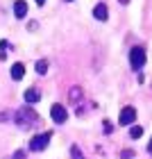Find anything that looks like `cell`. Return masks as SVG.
Returning <instances> with one entry per match:
<instances>
[{"label":"cell","instance_id":"3957f363","mask_svg":"<svg viewBox=\"0 0 152 159\" xmlns=\"http://www.w3.org/2000/svg\"><path fill=\"white\" fill-rule=\"evenodd\" d=\"M50 136H52V132H43V134H37L34 139L30 141V152H41L43 148H48L50 143Z\"/></svg>","mask_w":152,"mask_h":159},{"label":"cell","instance_id":"277c9868","mask_svg":"<svg viewBox=\"0 0 152 159\" xmlns=\"http://www.w3.org/2000/svg\"><path fill=\"white\" fill-rule=\"evenodd\" d=\"M50 116H52V120L57 123V125H61V123H66V118H68V111H66V107H64V105L55 102L52 107H50Z\"/></svg>","mask_w":152,"mask_h":159},{"label":"cell","instance_id":"8992f818","mask_svg":"<svg viewBox=\"0 0 152 159\" xmlns=\"http://www.w3.org/2000/svg\"><path fill=\"white\" fill-rule=\"evenodd\" d=\"M23 98H25L27 105H34V102H39V100H41V91L37 89V86H30V89L23 93Z\"/></svg>","mask_w":152,"mask_h":159},{"label":"cell","instance_id":"9c48e42d","mask_svg":"<svg viewBox=\"0 0 152 159\" xmlns=\"http://www.w3.org/2000/svg\"><path fill=\"white\" fill-rule=\"evenodd\" d=\"M23 75H25V66L23 64H14L11 66V80L18 82V80H23Z\"/></svg>","mask_w":152,"mask_h":159},{"label":"cell","instance_id":"5b68a950","mask_svg":"<svg viewBox=\"0 0 152 159\" xmlns=\"http://www.w3.org/2000/svg\"><path fill=\"white\" fill-rule=\"evenodd\" d=\"M118 120H120V125H132V123L136 120V109L134 107H123Z\"/></svg>","mask_w":152,"mask_h":159},{"label":"cell","instance_id":"9a60e30c","mask_svg":"<svg viewBox=\"0 0 152 159\" xmlns=\"http://www.w3.org/2000/svg\"><path fill=\"white\" fill-rule=\"evenodd\" d=\"M134 157V150H123L120 152V159H132Z\"/></svg>","mask_w":152,"mask_h":159},{"label":"cell","instance_id":"ba28073f","mask_svg":"<svg viewBox=\"0 0 152 159\" xmlns=\"http://www.w3.org/2000/svg\"><path fill=\"white\" fill-rule=\"evenodd\" d=\"M93 16H96L98 20H107V16H109V9H107V5L105 2H100L93 7Z\"/></svg>","mask_w":152,"mask_h":159},{"label":"cell","instance_id":"7a4b0ae2","mask_svg":"<svg viewBox=\"0 0 152 159\" xmlns=\"http://www.w3.org/2000/svg\"><path fill=\"white\" fill-rule=\"evenodd\" d=\"M129 66H132L134 70H141L143 66H145V50H143L141 46L129 50Z\"/></svg>","mask_w":152,"mask_h":159},{"label":"cell","instance_id":"e0dca14e","mask_svg":"<svg viewBox=\"0 0 152 159\" xmlns=\"http://www.w3.org/2000/svg\"><path fill=\"white\" fill-rule=\"evenodd\" d=\"M34 2H37V5H43V2H46V0H34Z\"/></svg>","mask_w":152,"mask_h":159},{"label":"cell","instance_id":"2e32d148","mask_svg":"<svg viewBox=\"0 0 152 159\" xmlns=\"http://www.w3.org/2000/svg\"><path fill=\"white\" fill-rule=\"evenodd\" d=\"M148 152H150V155H152V141H150V143H148Z\"/></svg>","mask_w":152,"mask_h":159},{"label":"cell","instance_id":"4fadbf2b","mask_svg":"<svg viewBox=\"0 0 152 159\" xmlns=\"http://www.w3.org/2000/svg\"><path fill=\"white\" fill-rule=\"evenodd\" d=\"M79 96H82V89H70V102H79Z\"/></svg>","mask_w":152,"mask_h":159},{"label":"cell","instance_id":"52a82bcc","mask_svg":"<svg viewBox=\"0 0 152 159\" xmlns=\"http://www.w3.org/2000/svg\"><path fill=\"white\" fill-rule=\"evenodd\" d=\"M25 14H27V2L25 0H16V2H14V16L25 18Z\"/></svg>","mask_w":152,"mask_h":159},{"label":"cell","instance_id":"ac0fdd59","mask_svg":"<svg viewBox=\"0 0 152 159\" xmlns=\"http://www.w3.org/2000/svg\"><path fill=\"white\" fill-rule=\"evenodd\" d=\"M120 2H127V0H120Z\"/></svg>","mask_w":152,"mask_h":159},{"label":"cell","instance_id":"8fae6325","mask_svg":"<svg viewBox=\"0 0 152 159\" xmlns=\"http://www.w3.org/2000/svg\"><path fill=\"white\" fill-rule=\"evenodd\" d=\"M129 136H132V139H141V136H143V127L141 125H134L132 129H129Z\"/></svg>","mask_w":152,"mask_h":159},{"label":"cell","instance_id":"6da1fadb","mask_svg":"<svg viewBox=\"0 0 152 159\" xmlns=\"http://www.w3.org/2000/svg\"><path fill=\"white\" fill-rule=\"evenodd\" d=\"M14 123H16L18 127H23V129H30L39 123V114L34 109H30V107H20L16 111V116H14Z\"/></svg>","mask_w":152,"mask_h":159},{"label":"cell","instance_id":"d6986e66","mask_svg":"<svg viewBox=\"0 0 152 159\" xmlns=\"http://www.w3.org/2000/svg\"><path fill=\"white\" fill-rule=\"evenodd\" d=\"M68 2H70V0H68Z\"/></svg>","mask_w":152,"mask_h":159},{"label":"cell","instance_id":"30bf717a","mask_svg":"<svg viewBox=\"0 0 152 159\" xmlns=\"http://www.w3.org/2000/svg\"><path fill=\"white\" fill-rule=\"evenodd\" d=\"M34 68H37V73H39V75H46V73H48V61H46V59H39Z\"/></svg>","mask_w":152,"mask_h":159},{"label":"cell","instance_id":"5bb4252c","mask_svg":"<svg viewBox=\"0 0 152 159\" xmlns=\"http://www.w3.org/2000/svg\"><path fill=\"white\" fill-rule=\"evenodd\" d=\"M7 159H27L23 150H16V152H11V157H7Z\"/></svg>","mask_w":152,"mask_h":159},{"label":"cell","instance_id":"7c38bea8","mask_svg":"<svg viewBox=\"0 0 152 159\" xmlns=\"http://www.w3.org/2000/svg\"><path fill=\"white\" fill-rule=\"evenodd\" d=\"M70 159H86V157L82 155V150L77 146H70Z\"/></svg>","mask_w":152,"mask_h":159}]
</instances>
